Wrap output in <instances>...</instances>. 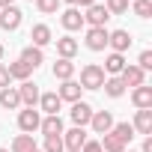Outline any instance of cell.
Masks as SVG:
<instances>
[{
    "mask_svg": "<svg viewBox=\"0 0 152 152\" xmlns=\"http://www.w3.org/2000/svg\"><path fill=\"white\" fill-rule=\"evenodd\" d=\"M81 90H102V84H104V69L99 66V63H87L84 69H81Z\"/></svg>",
    "mask_w": 152,
    "mask_h": 152,
    "instance_id": "cell-1",
    "label": "cell"
},
{
    "mask_svg": "<svg viewBox=\"0 0 152 152\" xmlns=\"http://www.w3.org/2000/svg\"><path fill=\"white\" fill-rule=\"evenodd\" d=\"M21 21H24V12H21L18 6H6V9H0V27H3L6 33L18 30Z\"/></svg>",
    "mask_w": 152,
    "mask_h": 152,
    "instance_id": "cell-2",
    "label": "cell"
},
{
    "mask_svg": "<svg viewBox=\"0 0 152 152\" xmlns=\"http://www.w3.org/2000/svg\"><path fill=\"white\" fill-rule=\"evenodd\" d=\"M39 122H42V116H39V110H36V107H24V110L18 113V128H21L24 134L39 131Z\"/></svg>",
    "mask_w": 152,
    "mask_h": 152,
    "instance_id": "cell-3",
    "label": "cell"
},
{
    "mask_svg": "<svg viewBox=\"0 0 152 152\" xmlns=\"http://www.w3.org/2000/svg\"><path fill=\"white\" fill-rule=\"evenodd\" d=\"M87 143V131L84 128H69V131H63V146H66V152H81V146Z\"/></svg>",
    "mask_w": 152,
    "mask_h": 152,
    "instance_id": "cell-4",
    "label": "cell"
},
{
    "mask_svg": "<svg viewBox=\"0 0 152 152\" xmlns=\"http://www.w3.org/2000/svg\"><path fill=\"white\" fill-rule=\"evenodd\" d=\"M107 21H110V12H107L102 3H93V6H87L84 24H90V27H104Z\"/></svg>",
    "mask_w": 152,
    "mask_h": 152,
    "instance_id": "cell-5",
    "label": "cell"
},
{
    "mask_svg": "<svg viewBox=\"0 0 152 152\" xmlns=\"http://www.w3.org/2000/svg\"><path fill=\"white\" fill-rule=\"evenodd\" d=\"M107 33H110L107 27H90V30H87V39H84L87 48H90V51H104V48H107Z\"/></svg>",
    "mask_w": 152,
    "mask_h": 152,
    "instance_id": "cell-6",
    "label": "cell"
},
{
    "mask_svg": "<svg viewBox=\"0 0 152 152\" xmlns=\"http://www.w3.org/2000/svg\"><path fill=\"white\" fill-rule=\"evenodd\" d=\"M69 116H72V122L78 125V128H84V125H90V119H93V107H90L87 102H75L72 110H69Z\"/></svg>",
    "mask_w": 152,
    "mask_h": 152,
    "instance_id": "cell-7",
    "label": "cell"
},
{
    "mask_svg": "<svg viewBox=\"0 0 152 152\" xmlns=\"http://www.w3.org/2000/svg\"><path fill=\"white\" fill-rule=\"evenodd\" d=\"M107 45L113 48V54H125L131 48V33L128 30H113V33H107Z\"/></svg>",
    "mask_w": 152,
    "mask_h": 152,
    "instance_id": "cell-8",
    "label": "cell"
},
{
    "mask_svg": "<svg viewBox=\"0 0 152 152\" xmlns=\"http://www.w3.org/2000/svg\"><path fill=\"white\" fill-rule=\"evenodd\" d=\"M39 96H42V93H39V87H36L33 81H24V84L18 87V99H21L24 107H36V104H39Z\"/></svg>",
    "mask_w": 152,
    "mask_h": 152,
    "instance_id": "cell-9",
    "label": "cell"
},
{
    "mask_svg": "<svg viewBox=\"0 0 152 152\" xmlns=\"http://www.w3.org/2000/svg\"><path fill=\"white\" fill-rule=\"evenodd\" d=\"M90 125H93L96 134H107V131L113 128V113H110V110H93Z\"/></svg>",
    "mask_w": 152,
    "mask_h": 152,
    "instance_id": "cell-10",
    "label": "cell"
},
{
    "mask_svg": "<svg viewBox=\"0 0 152 152\" xmlns=\"http://www.w3.org/2000/svg\"><path fill=\"white\" fill-rule=\"evenodd\" d=\"M60 24H63L69 33L81 30V27H84V15H81V9H78V6H69V9L60 15Z\"/></svg>",
    "mask_w": 152,
    "mask_h": 152,
    "instance_id": "cell-11",
    "label": "cell"
},
{
    "mask_svg": "<svg viewBox=\"0 0 152 152\" xmlns=\"http://www.w3.org/2000/svg\"><path fill=\"white\" fill-rule=\"evenodd\" d=\"M131 102H134V107L137 110H149L152 107V87H134L131 90Z\"/></svg>",
    "mask_w": 152,
    "mask_h": 152,
    "instance_id": "cell-12",
    "label": "cell"
},
{
    "mask_svg": "<svg viewBox=\"0 0 152 152\" xmlns=\"http://www.w3.org/2000/svg\"><path fill=\"white\" fill-rule=\"evenodd\" d=\"M119 78H122V84H125V87H143L146 72H143V69H137V66H125Z\"/></svg>",
    "mask_w": 152,
    "mask_h": 152,
    "instance_id": "cell-13",
    "label": "cell"
},
{
    "mask_svg": "<svg viewBox=\"0 0 152 152\" xmlns=\"http://www.w3.org/2000/svg\"><path fill=\"white\" fill-rule=\"evenodd\" d=\"M81 93H84V90H81L78 81H63V87H60L57 96H60V102H72V104H75V102H81Z\"/></svg>",
    "mask_w": 152,
    "mask_h": 152,
    "instance_id": "cell-14",
    "label": "cell"
},
{
    "mask_svg": "<svg viewBox=\"0 0 152 152\" xmlns=\"http://www.w3.org/2000/svg\"><path fill=\"white\" fill-rule=\"evenodd\" d=\"M78 39H72V36H60L57 39V54H60V60H72L75 54H78Z\"/></svg>",
    "mask_w": 152,
    "mask_h": 152,
    "instance_id": "cell-15",
    "label": "cell"
},
{
    "mask_svg": "<svg viewBox=\"0 0 152 152\" xmlns=\"http://www.w3.org/2000/svg\"><path fill=\"white\" fill-rule=\"evenodd\" d=\"M60 96L57 93H45V96H39V107L45 110V116H60Z\"/></svg>",
    "mask_w": 152,
    "mask_h": 152,
    "instance_id": "cell-16",
    "label": "cell"
},
{
    "mask_svg": "<svg viewBox=\"0 0 152 152\" xmlns=\"http://www.w3.org/2000/svg\"><path fill=\"white\" fill-rule=\"evenodd\" d=\"M30 39H33V45H36V48H45L48 42H54V33H51V27H48V24H36V27L30 30Z\"/></svg>",
    "mask_w": 152,
    "mask_h": 152,
    "instance_id": "cell-17",
    "label": "cell"
},
{
    "mask_svg": "<svg viewBox=\"0 0 152 152\" xmlns=\"http://www.w3.org/2000/svg\"><path fill=\"white\" fill-rule=\"evenodd\" d=\"M21 63H27L30 69H39V66L45 63V54H42V48H36V45H27V48L21 51Z\"/></svg>",
    "mask_w": 152,
    "mask_h": 152,
    "instance_id": "cell-18",
    "label": "cell"
},
{
    "mask_svg": "<svg viewBox=\"0 0 152 152\" xmlns=\"http://www.w3.org/2000/svg\"><path fill=\"white\" fill-rule=\"evenodd\" d=\"M39 131H42L45 137H60V134H63V119H60V116H45V119L39 122Z\"/></svg>",
    "mask_w": 152,
    "mask_h": 152,
    "instance_id": "cell-19",
    "label": "cell"
},
{
    "mask_svg": "<svg viewBox=\"0 0 152 152\" xmlns=\"http://www.w3.org/2000/svg\"><path fill=\"white\" fill-rule=\"evenodd\" d=\"M0 107H6V110H15V107H21L18 87H3V90H0Z\"/></svg>",
    "mask_w": 152,
    "mask_h": 152,
    "instance_id": "cell-20",
    "label": "cell"
},
{
    "mask_svg": "<svg viewBox=\"0 0 152 152\" xmlns=\"http://www.w3.org/2000/svg\"><path fill=\"white\" fill-rule=\"evenodd\" d=\"M125 66H128V63H125V57H122V54H110V57L104 60V66H102V69H104V75L116 78V75H122V69H125Z\"/></svg>",
    "mask_w": 152,
    "mask_h": 152,
    "instance_id": "cell-21",
    "label": "cell"
},
{
    "mask_svg": "<svg viewBox=\"0 0 152 152\" xmlns=\"http://www.w3.org/2000/svg\"><path fill=\"white\" fill-rule=\"evenodd\" d=\"M131 125H134V131H140V134L149 137V134H152V107H149V110H137V116H134Z\"/></svg>",
    "mask_w": 152,
    "mask_h": 152,
    "instance_id": "cell-22",
    "label": "cell"
},
{
    "mask_svg": "<svg viewBox=\"0 0 152 152\" xmlns=\"http://www.w3.org/2000/svg\"><path fill=\"white\" fill-rule=\"evenodd\" d=\"M110 134H113V137L125 146V143H131V140H134V125H131V122H113Z\"/></svg>",
    "mask_w": 152,
    "mask_h": 152,
    "instance_id": "cell-23",
    "label": "cell"
},
{
    "mask_svg": "<svg viewBox=\"0 0 152 152\" xmlns=\"http://www.w3.org/2000/svg\"><path fill=\"white\" fill-rule=\"evenodd\" d=\"M6 69H9V78H12V81H21V84H24V81H30V72H33V69H30L27 63H21V60L9 63Z\"/></svg>",
    "mask_w": 152,
    "mask_h": 152,
    "instance_id": "cell-24",
    "label": "cell"
},
{
    "mask_svg": "<svg viewBox=\"0 0 152 152\" xmlns=\"http://www.w3.org/2000/svg\"><path fill=\"white\" fill-rule=\"evenodd\" d=\"M72 75H75V63L72 60H57L54 63V78L57 81H72Z\"/></svg>",
    "mask_w": 152,
    "mask_h": 152,
    "instance_id": "cell-25",
    "label": "cell"
},
{
    "mask_svg": "<svg viewBox=\"0 0 152 152\" xmlns=\"http://www.w3.org/2000/svg\"><path fill=\"white\" fill-rule=\"evenodd\" d=\"M102 90L110 96V99H119L122 93H125V84H122V78L116 75V78H104V84H102Z\"/></svg>",
    "mask_w": 152,
    "mask_h": 152,
    "instance_id": "cell-26",
    "label": "cell"
},
{
    "mask_svg": "<svg viewBox=\"0 0 152 152\" xmlns=\"http://www.w3.org/2000/svg\"><path fill=\"white\" fill-rule=\"evenodd\" d=\"M33 149H36L33 134H18V137L12 140V152H33Z\"/></svg>",
    "mask_w": 152,
    "mask_h": 152,
    "instance_id": "cell-27",
    "label": "cell"
},
{
    "mask_svg": "<svg viewBox=\"0 0 152 152\" xmlns=\"http://www.w3.org/2000/svg\"><path fill=\"white\" fill-rule=\"evenodd\" d=\"M99 146H102V152H125V146H122L110 131H107V134H102V143H99Z\"/></svg>",
    "mask_w": 152,
    "mask_h": 152,
    "instance_id": "cell-28",
    "label": "cell"
},
{
    "mask_svg": "<svg viewBox=\"0 0 152 152\" xmlns=\"http://www.w3.org/2000/svg\"><path fill=\"white\" fill-rule=\"evenodd\" d=\"M36 3V9L42 12V15H54L57 9H60V0H33Z\"/></svg>",
    "mask_w": 152,
    "mask_h": 152,
    "instance_id": "cell-29",
    "label": "cell"
},
{
    "mask_svg": "<svg viewBox=\"0 0 152 152\" xmlns=\"http://www.w3.org/2000/svg\"><path fill=\"white\" fill-rule=\"evenodd\" d=\"M42 152H66V146H63V134H60V137H45Z\"/></svg>",
    "mask_w": 152,
    "mask_h": 152,
    "instance_id": "cell-30",
    "label": "cell"
},
{
    "mask_svg": "<svg viewBox=\"0 0 152 152\" xmlns=\"http://www.w3.org/2000/svg\"><path fill=\"white\" fill-rule=\"evenodd\" d=\"M104 9H107L110 15H122V12H128V0H107Z\"/></svg>",
    "mask_w": 152,
    "mask_h": 152,
    "instance_id": "cell-31",
    "label": "cell"
},
{
    "mask_svg": "<svg viewBox=\"0 0 152 152\" xmlns=\"http://www.w3.org/2000/svg\"><path fill=\"white\" fill-rule=\"evenodd\" d=\"M134 15L137 18H149L152 15V0H134Z\"/></svg>",
    "mask_w": 152,
    "mask_h": 152,
    "instance_id": "cell-32",
    "label": "cell"
},
{
    "mask_svg": "<svg viewBox=\"0 0 152 152\" xmlns=\"http://www.w3.org/2000/svg\"><path fill=\"white\" fill-rule=\"evenodd\" d=\"M137 69L149 72L152 69V51H140V60H137Z\"/></svg>",
    "mask_w": 152,
    "mask_h": 152,
    "instance_id": "cell-33",
    "label": "cell"
},
{
    "mask_svg": "<svg viewBox=\"0 0 152 152\" xmlns=\"http://www.w3.org/2000/svg\"><path fill=\"white\" fill-rule=\"evenodd\" d=\"M9 81H12V78H9V69L0 63V90H3V87H9Z\"/></svg>",
    "mask_w": 152,
    "mask_h": 152,
    "instance_id": "cell-34",
    "label": "cell"
},
{
    "mask_svg": "<svg viewBox=\"0 0 152 152\" xmlns=\"http://www.w3.org/2000/svg\"><path fill=\"white\" fill-rule=\"evenodd\" d=\"M81 152H102V146H99V140H87L81 146Z\"/></svg>",
    "mask_w": 152,
    "mask_h": 152,
    "instance_id": "cell-35",
    "label": "cell"
},
{
    "mask_svg": "<svg viewBox=\"0 0 152 152\" xmlns=\"http://www.w3.org/2000/svg\"><path fill=\"white\" fill-rule=\"evenodd\" d=\"M140 152H152V134L143 140V149H140Z\"/></svg>",
    "mask_w": 152,
    "mask_h": 152,
    "instance_id": "cell-36",
    "label": "cell"
},
{
    "mask_svg": "<svg viewBox=\"0 0 152 152\" xmlns=\"http://www.w3.org/2000/svg\"><path fill=\"white\" fill-rule=\"evenodd\" d=\"M6 6H15V0H0V9H6Z\"/></svg>",
    "mask_w": 152,
    "mask_h": 152,
    "instance_id": "cell-37",
    "label": "cell"
},
{
    "mask_svg": "<svg viewBox=\"0 0 152 152\" xmlns=\"http://www.w3.org/2000/svg\"><path fill=\"white\" fill-rule=\"evenodd\" d=\"M93 3H96V0H78V6H84V9H87V6H93Z\"/></svg>",
    "mask_w": 152,
    "mask_h": 152,
    "instance_id": "cell-38",
    "label": "cell"
},
{
    "mask_svg": "<svg viewBox=\"0 0 152 152\" xmlns=\"http://www.w3.org/2000/svg\"><path fill=\"white\" fill-rule=\"evenodd\" d=\"M60 3H69V6H78V0H60Z\"/></svg>",
    "mask_w": 152,
    "mask_h": 152,
    "instance_id": "cell-39",
    "label": "cell"
},
{
    "mask_svg": "<svg viewBox=\"0 0 152 152\" xmlns=\"http://www.w3.org/2000/svg\"><path fill=\"white\" fill-rule=\"evenodd\" d=\"M0 63H3V45H0Z\"/></svg>",
    "mask_w": 152,
    "mask_h": 152,
    "instance_id": "cell-40",
    "label": "cell"
},
{
    "mask_svg": "<svg viewBox=\"0 0 152 152\" xmlns=\"http://www.w3.org/2000/svg\"><path fill=\"white\" fill-rule=\"evenodd\" d=\"M0 152H9V149H0Z\"/></svg>",
    "mask_w": 152,
    "mask_h": 152,
    "instance_id": "cell-41",
    "label": "cell"
},
{
    "mask_svg": "<svg viewBox=\"0 0 152 152\" xmlns=\"http://www.w3.org/2000/svg\"><path fill=\"white\" fill-rule=\"evenodd\" d=\"M33 152H42V149H33Z\"/></svg>",
    "mask_w": 152,
    "mask_h": 152,
    "instance_id": "cell-42",
    "label": "cell"
},
{
    "mask_svg": "<svg viewBox=\"0 0 152 152\" xmlns=\"http://www.w3.org/2000/svg\"><path fill=\"white\" fill-rule=\"evenodd\" d=\"M125 152H134V149H125Z\"/></svg>",
    "mask_w": 152,
    "mask_h": 152,
    "instance_id": "cell-43",
    "label": "cell"
},
{
    "mask_svg": "<svg viewBox=\"0 0 152 152\" xmlns=\"http://www.w3.org/2000/svg\"><path fill=\"white\" fill-rule=\"evenodd\" d=\"M30 3H33V0H30Z\"/></svg>",
    "mask_w": 152,
    "mask_h": 152,
    "instance_id": "cell-44",
    "label": "cell"
}]
</instances>
